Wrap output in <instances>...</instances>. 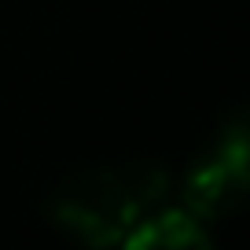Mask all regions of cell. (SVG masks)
<instances>
[{
  "label": "cell",
  "mask_w": 250,
  "mask_h": 250,
  "mask_svg": "<svg viewBox=\"0 0 250 250\" xmlns=\"http://www.w3.org/2000/svg\"><path fill=\"white\" fill-rule=\"evenodd\" d=\"M247 125L243 118H235L232 125H225V133L217 136L206 155H199V162L188 169L184 180V203L195 217L210 221L221 213L235 210L247 195Z\"/></svg>",
  "instance_id": "cell-2"
},
{
  "label": "cell",
  "mask_w": 250,
  "mask_h": 250,
  "mask_svg": "<svg viewBox=\"0 0 250 250\" xmlns=\"http://www.w3.org/2000/svg\"><path fill=\"white\" fill-rule=\"evenodd\" d=\"M166 195V173L151 162L125 169H85L70 177L52 199V217L92 247H110L151 213Z\"/></svg>",
  "instance_id": "cell-1"
},
{
  "label": "cell",
  "mask_w": 250,
  "mask_h": 250,
  "mask_svg": "<svg viewBox=\"0 0 250 250\" xmlns=\"http://www.w3.org/2000/svg\"><path fill=\"white\" fill-rule=\"evenodd\" d=\"M122 243L129 250H199L210 247V232L191 210H151L129 228Z\"/></svg>",
  "instance_id": "cell-3"
}]
</instances>
